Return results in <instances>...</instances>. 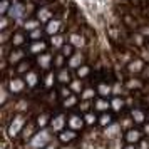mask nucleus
I'll return each instance as SVG.
<instances>
[{
    "label": "nucleus",
    "instance_id": "31",
    "mask_svg": "<svg viewBox=\"0 0 149 149\" xmlns=\"http://www.w3.org/2000/svg\"><path fill=\"white\" fill-rule=\"evenodd\" d=\"M111 107L119 112V111L124 107V101H122L121 97H114V99H112V102H111Z\"/></svg>",
    "mask_w": 149,
    "mask_h": 149
},
{
    "label": "nucleus",
    "instance_id": "19",
    "mask_svg": "<svg viewBox=\"0 0 149 149\" xmlns=\"http://www.w3.org/2000/svg\"><path fill=\"white\" fill-rule=\"evenodd\" d=\"M24 81H25V84H27V87H35V86H37V82H39V75L30 70L29 74H25Z\"/></svg>",
    "mask_w": 149,
    "mask_h": 149
},
{
    "label": "nucleus",
    "instance_id": "22",
    "mask_svg": "<svg viewBox=\"0 0 149 149\" xmlns=\"http://www.w3.org/2000/svg\"><path fill=\"white\" fill-rule=\"evenodd\" d=\"M109 107H111V102L106 101V99H99V101H95L94 109H95V111H101L102 114H104V112H106Z\"/></svg>",
    "mask_w": 149,
    "mask_h": 149
},
{
    "label": "nucleus",
    "instance_id": "29",
    "mask_svg": "<svg viewBox=\"0 0 149 149\" xmlns=\"http://www.w3.org/2000/svg\"><path fill=\"white\" fill-rule=\"evenodd\" d=\"M70 91H72V92H84V91H82V81L81 79H74V81L70 82Z\"/></svg>",
    "mask_w": 149,
    "mask_h": 149
},
{
    "label": "nucleus",
    "instance_id": "4",
    "mask_svg": "<svg viewBox=\"0 0 149 149\" xmlns=\"http://www.w3.org/2000/svg\"><path fill=\"white\" fill-rule=\"evenodd\" d=\"M7 89H8V92H12V94H20L22 91L25 89V81L24 79H19V77H12V79H8L7 82Z\"/></svg>",
    "mask_w": 149,
    "mask_h": 149
},
{
    "label": "nucleus",
    "instance_id": "13",
    "mask_svg": "<svg viewBox=\"0 0 149 149\" xmlns=\"http://www.w3.org/2000/svg\"><path fill=\"white\" fill-rule=\"evenodd\" d=\"M45 49H47V44H45V42L44 40H37V42H34V44H32V45H30V52H32V54H44V52H45Z\"/></svg>",
    "mask_w": 149,
    "mask_h": 149
},
{
    "label": "nucleus",
    "instance_id": "26",
    "mask_svg": "<svg viewBox=\"0 0 149 149\" xmlns=\"http://www.w3.org/2000/svg\"><path fill=\"white\" fill-rule=\"evenodd\" d=\"M10 3H8V0H0V15L2 17H7L8 12H10Z\"/></svg>",
    "mask_w": 149,
    "mask_h": 149
},
{
    "label": "nucleus",
    "instance_id": "43",
    "mask_svg": "<svg viewBox=\"0 0 149 149\" xmlns=\"http://www.w3.org/2000/svg\"><path fill=\"white\" fill-rule=\"evenodd\" d=\"M7 27H8V17H2V19H0V30L5 32Z\"/></svg>",
    "mask_w": 149,
    "mask_h": 149
},
{
    "label": "nucleus",
    "instance_id": "21",
    "mask_svg": "<svg viewBox=\"0 0 149 149\" xmlns=\"http://www.w3.org/2000/svg\"><path fill=\"white\" fill-rule=\"evenodd\" d=\"M22 27L25 29V30H29V32H34L37 29H40V22L37 20V19H35V20H25Z\"/></svg>",
    "mask_w": 149,
    "mask_h": 149
},
{
    "label": "nucleus",
    "instance_id": "39",
    "mask_svg": "<svg viewBox=\"0 0 149 149\" xmlns=\"http://www.w3.org/2000/svg\"><path fill=\"white\" fill-rule=\"evenodd\" d=\"M89 72H91L89 65H82V67L77 69V77H79V79H84V77H86V75L89 74Z\"/></svg>",
    "mask_w": 149,
    "mask_h": 149
},
{
    "label": "nucleus",
    "instance_id": "47",
    "mask_svg": "<svg viewBox=\"0 0 149 149\" xmlns=\"http://www.w3.org/2000/svg\"><path fill=\"white\" fill-rule=\"evenodd\" d=\"M137 149H149V141L142 139V141L139 142V148H137Z\"/></svg>",
    "mask_w": 149,
    "mask_h": 149
},
{
    "label": "nucleus",
    "instance_id": "30",
    "mask_svg": "<svg viewBox=\"0 0 149 149\" xmlns=\"http://www.w3.org/2000/svg\"><path fill=\"white\" fill-rule=\"evenodd\" d=\"M94 95H95L94 89H84V92L81 94V97H82V101L84 102H89L91 99H94Z\"/></svg>",
    "mask_w": 149,
    "mask_h": 149
},
{
    "label": "nucleus",
    "instance_id": "36",
    "mask_svg": "<svg viewBox=\"0 0 149 149\" xmlns=\"http://www.w3.org/2000/svg\"><path fill=\"white\" fill-rule=\"evenodd\" d=\"M17 72L19 74H29L30 72V64L29 62H20L19 67H17Z\"/></svg>",
    "mask_w": 149,
    "mask_h": 149
},
{
    "label": "nucleus",
    "instance_id": "12",
    "mask_svg": "<svg viewBox=\"0 0 149 149\" xmlns=\"http://www.w3.org/2000/svg\"><path fill=\"white\" fill-rule=\"evenodd\" d=\"M37 20L40 22V24H42V22H47V24H49V22L52 20V12H50V8L45 7V8L37 10Z\"/></svg>",
    "mask_w": 149,
    "mask_h": 149
},
{
    "label": "nucleus",
    "instance_id": "35",
    "mask_svg": "<svg viewBox=\"0 0 149 149\" xmlns=\"http://www.w3.org/2000/svg\"><path fill=\"white\" fill-rule=\"evenodd\" d=\"M49 124V116L47 114H40L37 117V126L40 129H45V126Z\"/></svg>",
    "mask_w": 149,
    "mask_h": 149
},
{
    "label": "nucleus",
    "instance_id": "33",
    "mask_svg": "<svg viewBox=\"0 0 149 149\" xmlns=\"http://www.w3.org/2000/svg\"><path fill=\"white\" fill-rule=\"evenodd\" d=\"M75 104H77V97H75V95H70V97H67V99H64V102H62V106H64L65 109L74 107Z\"/></svg>",
    "mask_w": 149,
    "mask_h": 149
},
{
    "label": "nucleus",
    "instance_id": "42",
    "mask_svg": "<svg viewBox=\"0 0 149 149\" xmlns=\"http://www.w3.org/2000/svg\"><path fill=\"white\" fill-rule=\"evenodd\" d=\"M142 84H141V81H137V79H131V81L127 82V87H131V89H139Z\"/></svg>",
    "mask_w": 149,
    "mask_h": 149
},
{
    "label": "nucleus",
    "instance_id": "40",
    "mask_svg": "<svg viewBox=\"0 0 149 149\" xmlns=\"http://www.w3.org/2000/svg\"><path fill=\"white\" fill-rule=\"evenodd\" d=\"M8 40L12 42V39H10V32H8V30L2 32V34H0V44H2V45H7Z\"/></svg>",
    "mask_w": 149,
    "mask_h": 149
},
{
    "label": "nucleus",
    "instance_id": "45",
    "mask_svg": "<svg viewBox=\"0 0 149 149\" xmlns=\"http://www.w3.org/2000/svg\"><path fill=\"white\" fill-rule=\"evenodd\" d=\"M111 149H124V148H122V142H121V137H117V139H114V142H112V146H111Z\"/></svg>",
    "mask_w": 149,
    "mask_h": 149
},
{
    "label": "nucleus",
    "instance_id": "9",
    "mask_svg": "<svg viewBox=\"0 0 149 149\" xmlns=\"http://www.w3.org/2000/svg\"><path fill=\"white\" fill-rule=\"evenodd\" d=\"M82 62H84V55H82L81 52H77V54H74L70 59H69L67 65H69L70 69H75V70H77L79 67H82V65H84Z\"/></svg>",
    "mask_w": 149,
    "mask_h": 149
},
{
    "label": "nucleus",
    "instance_id": "11",
    "mask_svg": "<svg viewBox=\"0 0 149 149\" xmlns=\"http://www.w3.org/2000/svg\"><path fill=\"white\" fill-rule=\"evenodd\" d=\"M37 62H39V65H40L42 69H45V70H47V69L52 65V54H49V52H44V54L39 55Z\"/></svg>",
    "mask_w": 149,
    "mask_h": 149
},
{
    "label": "nucleus",
    "instance_id": "6",
    "mask_svg": "<svg viewBox=\"0 0 149 149\" xmlns=\"http://www.w3.org/2000/svg\"><path fill=\"white\" fill-rule=\"evenodd\" d=\"M65 122H67L65 116L59 114V116H55V117H52V121H50V127H52V131H55V132H59V134H61L62 131H64Z\"/></svg>",
    "mask_w": 149,
    "mask_h": 149
},
{
    "label": "nucleus",
    "instance_id": "5",
    "mask_svg": "<svg viewBox=\"0 0 149 149\" xmlns=\"http://www.w3.org/2000/svg\"><path fill=\"white\" fill-rule=\"evenodd\" d=\"M121 134V124H117V122H112L111 126L104 129V137H107V139H117Z\"/></svg>",
    "mask_w": 149,
    "mask_h": 149
},
{
    "label": "nucleus",
    "instance_id": "17",
    "mask_svg": "<svg viewBox=\"0 0 149 149\" xmlns=\"http://www.w3.org/2000/svg\"><path fill=\"white\" fill-rule=\"evenodd\" d=\"M59 30H61V22H59V20H50L47 24V27H45V32H47V34H50L52 37H54V35H57V32H59Z\"/></svg>",
    "mask_w": 149,
    "mask_h": 149
},
{
    "label": "nucleus",
    "instance_id": "23",
    "mask_svg": "<svg viewBox=\"0 0 149 149\" xmlns=\"http://www.w3.org/2000/svg\"><path fill=\"white\" fill-rule=\"evenodd\" d=\"M97 92L102 95V99H106L107 95L112 94V87H111L109 84H99V87H97Z\"/></svg>",
    "mask_w": 149,
    "mask_h": 149
},
{
    "label": "nucleus",
    "instance_id": "10",
    "mask_svg": "<svg viewBox=\"0 0 149 149\" xmlns=\"http://www.w3.org/2000/svg\"><path fill=\"white\" fill-rule=\"evenodd\" d=\"M126 141L129 144H136V142H141V131L139 129H129L126 132Z\"/></svg>",
    "mask_w": 149,
    "mask_h": 149
},
{
    "label": "nucleus",
    "instance_id": "49",
    "mask_svg": "<svg viewBox=\"0 0 149 149\" xmlns=\"http://www.w3.org/2000/svg\"><path fill=\"white\" fill-rule=\"evenodd\" d=\"M142 35H149V27H142Z\"/></svg>",
    "mask_w": 149,
    "mask_h": 149
},
{
    "label": "nucleus",
    "instance_id": "32",
    "mask_svg": "<svg viewBox=\"0 0 149 149\" xmlns=\"http://www.w3.org/2000/svg\"><path fill=\"white\" fill-rule=\"evenodd\" d=\"M84 122L89 124V126H92L94 122H99V119H97V116H95L94 112H86V116H84Z\"/></svg>",
    "mask_w": 149,
    "mask_h": 149
},
{
    "label": "nucleus",
    "instance_id": "34",
    "mask_svg": "<svg viewBox=\"0 0 149 149\" xmlns=\"http://www.w3.org/2000/svg\"><path fill=\"white\" fill-rule=\"evenodd\" d=\"M34 136H35V132H34V129H32V126H29V127H25L24 131H22V139H24V141L32 139Z\"/></svg>",
    "mask_w": 149,
    "mask_h": 149
},
{
    "label": "nucleus",
    "instance_id": "38",
    "mask_svg": "<svg viewBox=\"0 0 149 149\" xmlns=\"http://www.w3.org/2000/svg\"><path fill=\"white\" fill-rule=\"evenodd\" d=\"M57 79V75H54V72H49L47 75H45V81H44V84H45V87H52L54 86V81Z\"/></svg>",
    "mask_w": 149,
    "mask_h": 149
},
{
    "label": "nucleus",
    "instance_id": "15",
    "mask_svg": "<svg viewBox=\"0 0 149 149\" xmlns=\"http://www.w3.org/2000/svg\"><path fill=\"white\" fill-rule=\"evenodd\" d=\"M57 81L61 82V84H70L72 82V79H70V72H69L67 69H61L59 72H57Z\"/></svg>",
    "mask_w": 149,
    "mask_h": 149
},
{
    "label": "nucleus",
    "instance_id": "27",
    "mask_svg": "<svg viewBox=\"0 0 149 149\" xmlns=\"http://www.w3.org/2000/svg\"><path fill=\"white\" fill-rule=\"evenodd\" d=\"M7 99H8L7 84H2V89H0V104H2V106H5V104H7Z\"/></svg>",
    "mask_w": 149,
    "mask_h": 149
},
{
    "label": "nucleus",
    "instance_id": "2",
    "mask_svg": "<svg viewBox=\"0 0 149 149\" xmlns=\"http://www.w3.org/2000/svg\"><path fill=\"white\" fill-rule=\"evenodd\" d=\"M24 126H25V117L22 114H15L12 117V121L8 124V129H7V134L8 137H15V136H19L24 131Z\"/></svg>",
    "mask_w": 149,
    "mask_h": 149
},
{
    "label": "nucleus",
    "instance_id": "44",
    "mask_svg": "<svg viewBox=\"0 0 149 149\" xmlns=\"http://www.w3.org/2000/svg\"><path fill=\"white\" fill-rule=\"evenodd\" d=\"M64 59H65V57H64L62 54H59V55H57V57L54 59V62H55V67H62V65H64Z\"/></svg>",
    "mask_w": 149,
    "mask_h": 149
},
{
    "label": "nucleus",
    "instance_id": "52",
    "mask_svg": "<svg viewBox=\"0 0 149 149\" xmlns=\"http://www.w3.org/2000/svg\"><path fill=\"white\" fill-rule=\"evenodd\" d=\"M142 72H144V74L149 77V65H148V67H144V70H142Z\"/></svg>",
    "mask_w": 149,
    "mask_h": 149
},
{
    "label": "nucleus",
    "instance_id": "25",
    "mask_svg": "<svg viewBox=\"0 0 149 149\" xmlns=\"http://www.w3.org/2000/svg\"><path fill=\"white\" fill-rule=\"evenodd\" d=\"M99 124H101L102 127H107V126H111V124H112V116L107 114V112H104V114L99 117Z\"/></svg>",
    "mask_w": 149,
    "mask_h": 149
},
{
    "label": "nucleus",
    "instance_id": "24",
    "mask_svg": "<svg viewBox=\"0 0 149 149\" xmlns=\"http://www.w3.org/2000/svg\"><path fill=\"white\" fill-rule=\"evenodd\" d=\"M50 45L54 49H61L62 50V47L65 45V44H64V37H62V35H54V37L50 39Z\"/></svg>",
    "mask_w": 149,
    "mask_h": 149
},
{
    "label": "nucleus",
    "instance_id": "3",
    "mask_svg": "<svg viewBox=\"0 0 149 149\" xmlns=\"http://www.w3.org/2000/svg\"><path fill=\"white\" fill-rule=\"evenodd\" d=\"M27 8L25 5H22L19 2H14L12 3V7H10V12H8V19H12V20H17V22H22V19L25 17V12Z\"/></svg>",
    "mask_w": 149,
    "mask_h": 149
},
{
    "label": "nucleus",
    "instance_id": "20",
    "mask_svg": "<svg viewBox=\"0 0 149 149\" xmlns=\"http://www.w3.org/2000/svg\"><path fill=\"white\" fill-rule=\"evenodd\" d=\"M127 70L129 72H132V74H137V72H141V70H144V64H142V61H132L131 64L127 65Z\"/></svg>",
    "mask_w": 149,
    "mask_h": 149
},
{
    "label": "nucleus",
    "instance_id": "53",
    "mask_svg": "<svg viewBox=\"0 0 149 149\" xmlns=\"http://www.w3.org/2000/svg\"><path fill=\"white\" fill-rule=\"evenodd\" d=\"M124 149H137V148H136L134 144H129V146H126V148H124Z\"/></svg>",
    "mask_w": 149,
    "mask_h": 149
},
{
    "label": "nucleus",
    "instance_id": "16",
    "mask_svg": "<svg viewBox=\"0 0 149 149\" xmlns=\"http://www.w3.org/2000/svg\"><path fill=\"white\" fill-rule=\"evenodd\" d=\"M75 131H72V129H64L61 134H59V139H61L62 142H70L75 139Z\"/></svg>",
    "mask_w": 149,
    "mask_h": 149
},
{
    "label": "nucleus",
    "instance_id": "1",
    "mask_svg": "<svg viewBox=\"0 0 149 149\" xmlns=\"http://www.w3.org/2000/svg\"><path fill=\"white\" fill-rule=\"evenodd\" d=\"M49 144H52V132L49 129H40L29 141V149H45Z\"/></svg>",
    "mask_w": 149,
    "mask_h": 149
},
{
    "label": "nucleus",
    "instance_id": "7",
    "mask_svg": "<svg viewBox=\"0 0 149 149\" xmlns=\"http://www.w3.org/2000/svg\"><path fill=\"white\" fill-rule=\"evenodd\" d=\"M24 57H25V52H24L22 49L10 50V54H8V57H7V62H8V64H12V65H15V64H19Z\"/></svg>",
    "mask_w": 149,
    "mask_h": 149
},
{
    "label": "nucleus",
    "instance_id": "14",
    "mask_svg": "<svg viewBox=\"0 0 149 149\" xmlns=\"http://www.w3.org/2000/svg\"><path fill=\"white\" fill-rule=\"evenodd\" d=\"M131 119H132L136 124H144V121H146V114L142 112L141 109H132V111H131Z\"/></svg>",
    "mask_w": 149,
    "mask_h": 149
},
{
    "label": "nucleus",
    "instance_id": "48",
    "mask_svg": "<svg viewBox=\"0 0 149 149\" xmlns=\"http://www.w3.org/2000/svg\"><path fill=\"white\" fill-rule=\"evenodd\" d=\"M81 111H89V102H82L81 106H79Z\"/></svg>",
    "mask_w": 149,
    "mask_h": 149
},
{
    "label": "nucleus",
    "instance_id": "54",
    "mask_svg": "<svg viewBox=\"0 0 149 149\" xmlns=\"http://www.w3.org/2000/svg\"><path fill=\"white\" fill-rule=\"evenodd\" d=\"M45 149H57V148H55V144H54V142H52V144H49V146H47V148H45Z\"/></svg>",
    "mask_w": 149,
    "mask_h": 149
},
{
    "label": "nucleus",
    "instance_id": "28",
    "mask_svg": "<svg viewBox=\"0 0 149 149\" xmlns=\"http://www.w3.org/2000/svg\"><path fill=\"white\" fill-rule=\"evenodd\" d=\"M25 42V37H24V34H20V32H17V34L12 35V45H15V47H19V45H22Z\"/></svg>",
    "mask_w": 149,
    "mask_h": 149
},
{
    "label": "nucleus",
    "instance_id": "50",
    "mask_svg": "<svg viewBox=\"0 0 149 149\" xmlns=\"http://www.w3.org/2000/svg\"><path fill=\"white\" fill-rule=\"evenodd\" d=\"M134 39H136V42H137V44H142V37H141V35H136Z\"/></svg>",
    "mask_w": 149,
    "mask_h": 149
},
{
    "label": "nucleus",
    "instance_id": "51",
    "mask_svg": "<svg viewBox=\"0 0 149 149\" xmlns=\"http://www.w3.org/2000/svg\"><path fill=\"white\" fill-rule=\"evenodd\" d=\"M144 132L149 136V122H148V124H144Z\"/></svg>",
    "mask_w": 149,
    "mask_h": 149
},
{
    "label": "nucleus",
    "instance_id": "41",
    "mask_svg": "<svg viewBox=\"0 0 149 149\" xmlns=\"http://www.w3.org/2000/svg\"><path fill=\"white\" fill-rule=\"evenodd\" d=\"M42 29H37V30H34V32H30V39L34 42H37V40H42Z\"/></svg>",
    "mask_w": 149,
    "mask_h": 149
},
{
    "label": "nucleus",
    "instance_id": "8",
    "mask_svg": "<svg viewBox=\"0 0 149 149\" xmlns=\"http://www.w3.org/2000/svg\"><path fill=\"white\" fill-rule=\"evenodd\" d=\"M67 124L70 126V129H72V131H79V129H82V126H84V119H82L81 116L72 114L67 119Z\"/></svg>",
    "mask_w": 149,
    "mask_h": 149
},
{
    "label": "nucleus",
    "instance_id": "18",
    "mask_svg": "<svg viewBox=\"0 0 149 149\" xmlns=\"http://www.w3.org/2000/svg\"><path fill=\"white\" fill-rule=\"evenodd\" d=\"M69 42H70V45L72 47H84V44H86V40H84V37L79 34H72L70 37H69Z\"/></svg>",
    "mask_w": 149,
    "mask_h": 149
},
{
    "label": "nucleus",
    "instance_id": "37",
    "mask_svg": "<svg viewBox=\"0 0 149 149\" xmlns=\"http://www.w3.org/2000/svg\"><path fill=\"white\" fill-rule=\"evenodd\" d=\"M61 54L64 55V57H69V59H70V57L74 55V47H72L70 44H67V45H64V47H62V52H61Z\"/></svg>",
    "mask_w": 149,
    "mask_h": 149
},
{
    "label": "nucleus",
    "instance_id": "46",
    "mask_svg": "<svg viewBox=\"0 0 149 149\" xmlns=\"http://www.w3.org/2000/svg\"><path fill=\"white\" fill-rule=\"evenodd\" d=\"M112 94H114V95L122 94V86H121V84H116V86H112Z\"/></svg>",
    "mask_w": 149,
    "mask_h": 149
}]
</instances>
